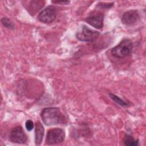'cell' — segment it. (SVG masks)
<instances>
[{
    "mask_svg": "<svg viewBox=\"0 0 146 146\" xmlns=\"http://www.w3.org/2000/svg\"><path fill=\"white\" fill-rule=\"evenodd\" d=\"M43 1H32L30 2L29 9L31 11V13H35L39 10L44 5Z\"/></svg>",
    "mask_w": 146,
    "mask_h": 146,
    "instance_id": "obj_10",
    "label": "cell"
},
{
    "mask_svg": "<svg viewBox=\"0 0 146 146\" xmlns=\"http://www.w3.org/2000/svg\"><path fill=\"white\" fill-rule=\"evenodd\" d=\"M100 35L99 32L89 28L88 26L83 25L80 29L76 33V38L84 42H92Z\"/></svg>",
    "mask_w": 146,
    "mask_h": 146,
    "instance_id": "obj_4",
    "label": "cell"
},
{
    "mask_svg": "<svg viewBox=\"0 0 146 146\" xmlns=\"http://www.w3.org/2000/svg\"><path fill=\"white\" fill-rule=\"evenodd\" d=\"M124 143L127 146H138L139 145V140H136L131 135L126 134L124 138Z\"/></svg>",
    "mask_w": 146,
    "mask_h": 146,
    "instance_id": "obj_12",
    "label": "cell"
},
{
    "mask_svg": "<svg viewBox=\"0 0 146 146\" xmlns=\"http://www.w3.org/2000/svg\"><path fill=\"white\" fill-rule=\"evenodd\" d=\"M140 19V14L137 10H131L125 12L121 17V22L123 24L130 26L134 25Z\"/></svg>",
    "mask_w": 146,
    "mask_h": 146,
    "instance_id": "obj_7",
    "label": "cell"
},
{
    "mask_svg": "<svg viewBox=\"0 0 146 146\" xmlns=\"http://www.w3.org/2000/svg\"><path fill=\"white\" fill-rule=\"evenodd\" d=\"M103 19L104 15L99 12H96L87 17L85 21L94 27L101 29L103 27Z\"/></svg>",
    "mask_w": 146,
    "mask_h": 146,
    "instance_id": "obj_8",
    "label": "cell"
},
{
    "mask_svg": "<svg viewBox=\"0 0 146 146\" xmlns=\"http://www.w3.org/2000/svg\"><path fill=\"white\" fill-rule=\"evenodd\" d=\"M52 3L54 4H62V5H67L70 3V1H52Z\"/></svg>",
    "mask_w": 146,
    "mask_h": 146,
    "instance_id": "obj_16",
    "label": "cell"
},
{
    "mask_svg": "<svg viewBox=\"0 0 146 146\" xmlns=\"http://www.w3.org/2000/svg\"><path fill=\"white\" fill-rule=\"evenodd\" d=\"M109 96L110 97L111 99H112L113 100V101H114L117 104H119V106H120L121 107H128L131 106V103L129 102L124 100L113 94H112V93L109 94Z\"/></svg>",
    "mask_w": 146,
    "mask_h": 146,
    "instance_id": "obj_11",
    "label": "cell"
},
{
    "mask_svg": "<svg viewBox=\"0 0 146 146\" xmlns=\"http://www.w3.org/2000/svg\"><path fill=\"white\" fill-rule=\"evenodd\" d=\"M34 126V123L32 120H31L30 119L26 120V123H25V127L27 131H31L33 129Z\"/></svg>",
    "mask_w": 146,
    "mask_h": 146,
    "instance_id": "obj_15",
    "label": "cell"
},
{
    "mask_svg": "<svg viewBox=\"0 0 146 146\" xmlns=\"http://www.w3.org/2000/svg\"><path fill=\"white\" fill-rule=\"evenodd\" d=\"M40 116L44 124L47 126L64 124L66 119L58 107H47L42 110Z\"/></svg>",
    "mask_w": 146,
    "mask_h": 146,
    "instance_id": "obj_1",
    "label": "cell"
},
{
    "mask_svg": "<svg viewBox=\"0 0 146 146\" xmlns=\"http://www.w3.org/2000/svg\"><path fill=\"white\" fill-rule=\"evenodd\" d=\"M57 15V8L53 5L48 6L42 10L38 15V19L44 23L52 22Z\"/></svg>",
    "mask_w": 146,
    "mask_h": 146,
    "instance_id": "obj_5",
    "label": "cell"
},
{
    "mask_svg": "<svg viewBox=\"0 0 146 146\" xmlns=\"http://www.w3.org/2000/svg\"><path fill=\"white\" fill-rule=\"evenodd\" d=\"M113 5V2L111 3H103V2H99L97 4V6L99 8H102L103 9H110Z\"/></svg>",
    "mask_w": 146,
    "mask_h": 146,
    "instance_id": "obj_14",
    "label": "cell"
},
{
    "mask_svg": "<svg viewBox=\"0 0 146 146\" xmlns=\"http://www.w3.org/2000/svg\"><path fill=\"white\" fill-rule=\"evenodd\" d=\"M65 138L64 131L59 128L49 129L46 134L45 143L47 145H54L62 143Z\"/></svg>",
    "mask_w": 146,
    "mask_h": 146,
    "instance_id": "obj_3",
    "label": "cell"
},
{
    "mask_svg": "<svg viewBox=\"0 0 146 146\" xmlns=\"http://www.w3.org/2000/svg\"><path fill=\"white\" fill-rule=\"evenodd\" d=\"M11 141L17 144L25 143L27 140V137L23 129L21 126H17L14 128L10 135Z\"/></svg>",
    "mask_w": 146,
    "mask_h": 146,
    "instance_id": "obj_6",
    "label": "cell"
},
{
    "mask_svg": "<svg viewBox=\"0 0 146 146\" xmlns=\"http://www.w3.org/2000/svg\"><path fill=\"white\" fill-rule=\"evenodd\" d=\"M133 44L129 39H124L112 48L111 54L118 58H123L130 55L132 52Z\"/></svg>",
    "mask_w": 146,
    "mask_h": 146,
    "instance_id": "obj_2",
    "label": "cell"
},
{
    "mask_svg": "<svg viewBox=\"0 0 146 146\" xmlns=\"http://www.w3.org/2000/svg\"><path fill=\"white\" fill-rule=\"evenodd\" d=\"M1 23L3 26L7 29L13 30L14 29V25L12 21L7 17H3L1 19Z\"/></svg>",
    "mask_w": 146,
    "mask_h": 146,
    "instance_id": "obj_13",
    "label": "cell"
},
{
    "mask_svg": "<svg viewBox=\"0 0 146 146\" xmlns=\"http://www.w3.org/2000/svg\"><path fill=\"white\" fill-rule=\"evenodd\" d=\"M44 133V130L43 126L39 121L36 122L35 125V142L37 145H40L42 143Z\"/></svg>",
    "mask_w": 146,
    "mask_h": 146,
    "instance_id": "obj_9",
    "label": "cell"
}]
</instances>
